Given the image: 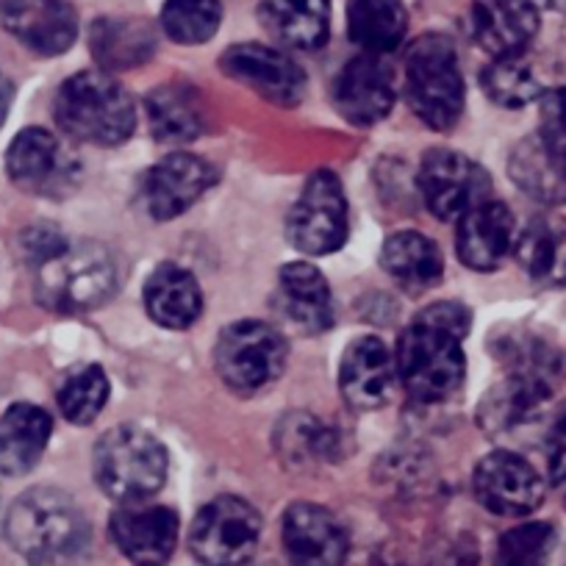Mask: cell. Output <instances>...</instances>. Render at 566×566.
Wrapping results in <instances>:
<instances>
[{
    "mask_svg": "<svg viewBox=\"0 0 566 566\" xmlns=\"http://www.w3.org/2000/svg\"><path fill=\"white\" fill-rule=\"evenodd\" d=\"M472 314L461 303H433L422 308L397 342V378L413 400L439 402L461 389L467 375L464 339Z\"/></svg>",
    "mask_w": 566,
    "mask_h": 566,
    "instance_id": "6da1fadb",
    "label": "cell"
},
{
    "mask_svg": "<svg viewBox=\"0 0 566 566\" xmlns=\"http://www.w3.org/2000/svg\"><path fill=\"white\" fill-rule=\"evenodd\" d=\"M7 538L34 566L67 564L90 544V522L62 489L40 486L14 500Z\"/></svg>",
    "mask_w": 566,
    "mask_h": 566,
    "instance_id": "7a4b0ae2",
    "label": "cell"
},
{
    "mask_svg": "<svg viewBox=\"0 0 566 566\" xmlns=\"http://www.w3.org/2000/svg\"><path fill=\"white\" fill-rule=\"evenodd\" d=\"M56 123L73 139L112 148L136 128V108L128 90L106 73H75L56 95Z\"/></svg>",
    "mask_w": 566,
    "mask_h": 566,
    "instance_id": "3957f363",
    "label": "cell"
},
{
    "mask_svg": "<svg viewBox=\"0 0 566 566\" xmlns=\"http://www.w3.org/2000/svg\"><path fill=\"white\" fill-rule=\"evenodd\" d=\"M117 286L112 253L97 242H64L36 264V301L56 314H84L103 306Z\"/></svg>",
    "mask_w": 566,
    "mask_h": 566,
    "instance_id": "277c9868",
    "label": "cell"
},
{
    "mask_svg": "<svg viewBox=\"0 0 566 566\" xmlns=\"http://www.w3.org/2000/svg\"><path fill=\"white\" fill-rule=\"evenodd\" d=\"M95 481L103 494L123 503L150 500L167 481L165 444L136 424L112 428L95 444Z\"/></svg>",
    "mask_w": 566,
    "mask_h": 566,
    "instance_id": "5b68a950",
    "label": "cell"
},
{
    "mask_svg": "<svg viewBox=\"0 0 566 566\" xmlns=\"http://www.w3.org/2000/svg\"><path fill=\"white\" fill-rule=\"evenodd\" d=\"M406 97L433 130H450L464 112V75L453 42L424 34L406 51Z\"/></svg>",
    "mask_w": 566,
    "mask_h": 566,
    "instance_id": "8992f818",
    "label": "cell"
},
{
    "mask_svg": "<svg viewBox=\"0 0 566 566\" xmlns=\"http://www.w3.org/2000/svg\"><path fill=\"white\" fill-rule=\"evenodd\" d=\"M214 367L228 389L253 395L286 367V342L272 325L242 319L228 325L214 345Z\"/></svg>",
    "mask_w": 566,
    "mask_h": 566,
    "instance_id": "52a82bcc",
    "label": "cell"
},
{
    "mask_svg": "<svg viewBox=\"0 0 566 566\" xmlns=\"http://www.w3.org/2000/svg\"><path fill=\"white\" fill-rule=\"evenodd\" d=\"M261 538V516L244 500L217 497L195 516L189 547L203 566H242L253 558Z\"/></svg>",
    "mask_w": 566,
    "mask_h": 566,
    "instance_id": "ba28073f",
    "label": "cell"
},
{
    "mask_svg": "<svg viewBox=\"0 0 566 566\" xmlns=\"http://www.w3.org/2000/svg\"><path fill=\"white\" fill-rule=\"evenodd\" d=\"M347 200L342 181L328 170L314 172L286 220L290 242L306 255H331L347 242Z\"/></svg>",
    "mask_w": 566,
    "mask_h": 566,
    "instance_id": "9c48e42d",
    "label": "cell"
},
{
    "mask_svg": "<svg viewBox=\"0 0 566 566\" xmlns=\"http://www.w3.org/2000/svg\"><path fill=\"white\" fill-rule=\"evenodd\" d=\"M7 172L23 192L64 198L81 181L78 156L45 128H25L7 150Z\"/></svg>",
    "mask_w": 566,
    "mask_h": 566,
    "instance_id": "30bf717a",
    "label": "cell"
},
{
    "mask_svg": "<svg viewBox=\"0 0 566 566\" xmlns=\"http://www.w3.org/2000/svg\"><path fill=\"white\" fill-rule=\"evenodd\" d=\"M419 192L439 220H459L478 203L489 200L492 181L486 170L464 154L433 148L419 165Z\"/></svg>",
    "mask_w": 566,
    "mask_h": 566,
    "instance_id": "8fae6325",
    "label": "cell"
},
{
    "mask_svg": "<svg viewBox=\"0 0 566 566\" xmlns=\"http://www.w3.org/2000/svg\"><path fill=\"white\" fill-rule=\"evenodd\" d=\"M220 67L226 70L228 78L250 86L275 106H297L306 95V73L301 64L259 42L228 48L220 59Z\"/></svg>",
    "mask_w": 566,
    "mask_h": 566,
    "instance_id": "7c38bea8",
    "label": "cell"
},
{
    "mask_svg": "<svg viewBox=\"0 0 566 566\" xmlns=\"http://www.w3.org/2000/svg\"><path fill=\"white\" fill-rule=\"evenodd\" d=\"M475 494L497 516H527L544 503V481L531 461L497 450L475 467Z\"/></svg>",
    "mask_w": 566,
    "mask_h": 566,
    "instance_id": "4fadbf2b",
    "label": "cell"
},
{
    "mask_svg": "<svg viewBox=\"0 0 566 566\" xmlns=\"http://www.w3.org/2000/svg\"><path fill=\"white\" fill-rule=\"evenodd\" d=\"M112 538L136 566H161L176 549L178 514L150 500L123 503L112 516Z\"/></svg>",
    "mask_w": 566,
    "mask_h": 566,
    "instance_id": "5bb4252c",
    "label": "cell"
},
{
    "mask_svg": "<svg viewBox=\"0 0 566 566\" xmlns=\"http://www.w3.org/2000/svg\"><path fill=\"white\" fill-rule=\"evenodd\" d=\"M281 542L292 566H342L347 555V533L328 509L295 503L281 522Z\"/></svg>",
    "mask_w": 566,
    "mask_h": 566,
    "instance_id": "9a60e30c",
    "label": "cell"
},
{
    "mask_svg": "<svg viewBox=\"0 0 566 566\" xmlns=\"http://www.w3.org/2000/svg\"><path fill=\"white\" fill-rule=\"evenodd\" d=\"M331 97L347 123L375 125L395 106V81L380 56L361 53L339 70Z\"/></svg>",
    "mask_w": 566,
    "mask_h": 566,
    "instance_id": "2e32d148",
    "label": "cell"
},
{
    "mask_svg": "<svg viewBox=\"0 0 566 566\" xmlns=\"http://www.w3.org/2000/svg\"><path fill=\"white\" fill-rule=\"evenodd\" d=\"M214 167L195 154H172L161 159L145 178V206L156 220H176L192 209L211 187Z\"/></svg>",
    "mask_w": 566,
    "mask_h": 566,
    "instance_id": "e0dca14e",
    "label": "cell"
},
{
    "mask_svg": "<svg viewBox=\"0 0 566 566\" xmlns=\"http://www.w3.org/2000/svg\"><path fill=\"white\" fill-rule=\"evenodd\" d=\"M397 367L389 347L378 336H358L342 356L339 389L356 411L384 408L395 395Z\"/></svg>",
    "mask_w": 566,
    "mask_h": 566,
    "instance_id": "ac0fdd59",
    "label": "cell"
},
{
    "mask_svg": "<svg viewBox=\"0 0 566 566\" xmlns=\"http://www.w3.org/2000/svg\"><path fill=\"white\" fill-rule=\"evenodd\" d=\"M3 25L40 56L70 51L78 36V18L67 0H9L3 7Z\"/></svg>",
    "mask_w": 566,
    "mask_h": 566,
    "instance_id": "d6986e66",
    "label": "cell"
},
{
    "mask_svg": "<svg viewBox=\"0 0 566 566\" xmlns=\"http://www.w3.org/2000/svg\"><path fill=\"white\" fill-rule=\"evenodd\" d=\"M516 220L509 206L483 200L475 209L459 217V233H455V250L461 264L478 272H492L509 259L514 250Z\"/></svg>",
    "mask_w": 566,
    "mask_h": 566,
    "instance_id": "ffe728a7",
    "label": "cell"
},
{
    "mask_svg": "<svg viewBox=\"0 0 566 566\" xmlns=\"http://www.w3.org/2000/svg\"><path fill=\"white\" fill-rule=\"evenodd\" d=\"M538 23L533 0H472V34L492 59L522 56Z\"/></svg>",
    "mask_w": 566,
    "mask_h": 566,
    "instance_id": "44dd1931",
    "label": "cell"
},
{
    "mask_svg": "<svg viewBox=\"0 0 566 566\" xmlns=\"http://www.w3.org/2000/svg\"><path fill=\"white\" fill-rule=\"evenodd\" d=\"M509 176L533 200L566 203V150L553 145L547 136H525L511 150Z\"/></svg>",
    "mask_w": 566,
    "mask_h": 566,
    "instance_id": "7402d4cb",
    "label": "cell"
},
{
    "mask_svg": "<svg viewBox=\"0 0 566 566\" xmlns=\"http://www.w3.org/2000/svg\"><path fill=\"white\" fill-rule=\"evenodd\" d=\"M53 433V419L34 402H14L0 417V472L25 475L40 464Z\"/></svg>",
    "mask_w": 566,
    "mask_h": 566,
    "instance_id": "603a6c76",
    "label": "cell"
},
{
    "mask_svg": "<svg viewBox=\"0 0 566 566\" xmlns=\"http://www.w3.org/2000/svg\"><path fill=\"white\" fill-rule=\"evenodd\" d=\"M266 34L295 51H317L331 34V0H259Z\"/></svg>",
    "mask_w": 566,
    "mask_h": 566,
    "instance_id": "cb8c5ba5",
    "label": "cell"
},
{
    "mask_svg": "<svg viewBox=\"0 0 566 566\" xmlns=\"http://www.w3.org/2000/svg\"><path fill=\"white\" fill-rule=\"evenodd\" d=\"M145 308L161 328L184 331L200 319L203 292L189 270L178 264H161L145 283Z\"/></svg>",
    "mask_w": 566,
    "mask_h": 566,
    "instance_id": "d4e9b609",
    "label": "cell"
},
{
    "mask_svg": "<svg viewBox=\"0 0 566 566\" xmlns=\"http://www.w3.org/2000/svg\"><path fill=\"white\" fill-rule=\"evenodd\" d=\"M281 306L306 334H323L334 325V297L317 266L292 261L281 270Z\"/></svg>",
    "mask_w": 566,
    "mask_h": 566,
    "instance_id": "484cf974",
    "label": "cell"
},
{
    "mask_svg": "<svg viewBox=\"0 0 566 566\" xmlns=\"http://www.w3.org/2000/svg\"><path fill=\"white\" fill-rule=\"evenodd\" d=\"M150 130L159 142H192L206 130V103L200 90L184 81L161 84L145 101Z\"/></svg>",
    "mask_w": 566,
    "mask_h": 566,
    "instance_id": "4316f807",
    "label": "cell"
},
{
    "mask_svg": "<svg viewBox=\"0 0 566 566\" xmlns=\"http://www.w3.org/2000/svg\"><path fill=\"white\" fill-rule=\"evenodd\" d=\"M380 264L408 292L433 290L444 272V261L437 244L413 231H402L386 239L384 250H380Z\"/></svg>",
    "mask_w": 566,
    "mask_h": 566,
    "instance_id": "83f0119b",
    "label": "cell"
},
{
    "mask_svg": "<svg viewBox=\"0 0 566 566\" xmlns=\"http://www.w3.org/2000/svg\"><path fill=\"white\" fill-rule=\"evenodd\" d=\"M92 53L106 73L139 67L156 51L154 25L145 20H97L90 36Z\"/></svg>",
    "mask_w": 566,
    "mask_h": 566,
    "instance_id": "f1b7e54d",
    "label": "cell"
},
{
    "mask_svg": "<svg viewBox=\"0 0 566 566\" xmlns=\"http://www.w3.org/2000/svg\"><path fill=\"white\" fill-rule=\"evenodd\" d=\"M408 31L402 0H350L347 34L364 53H389L400 48Z\"/></svg>",
    "mask_w": 566,
    "mask_h": 566,
    "instance_id": "f546056e",
    "label": "cell"
},
{
    "mask_svg": "<svg viewBox=\"0 0 566 566\" xmlns=\"http://www.w3.org/2000/svg\"><path fill=\"white\" fill-rule=\"evenodd\" d=\"M514 253L522 270L544 286H566V228L536 220L516 231Z\"/></svg>",
    "mask_w": 566,
    "mask_h": 566,
    "instance_id": "4dcf8cb0",
    "label": "cell"
},
{
    "mask_svg": "<svg viewBox=\"0 0 566 566\" xmlns=\"http://www.w3.org/2000/svg\"><path fill=\"white\" fill-rule=\"evenodd\" d=\"M481 86L489 101L503 108H522L542 97V84L522 56L494 59L481 73Z\"/></svg>",
    "mask_w": 566,
    "mask_h": 566,
    "instance_id": "1f68e13d",
    "label": "cell"
},
{
    "mask_svg": "<svg viewBox=\"0 0 566 566\" xmlns=\"http://www.w3.org/2000/svg\"><path fill=\"white\" fill-rule=\"evenodd\" d=\"M220 23V0H167L161 9V29L181 45H203L217 34Z\"/></svg>",
    "mask_w": 566,
    "mask_h": 566,
    "instance_id": "d6a6232c",
    "label": "cell"
},
{
    "mask_svg": "<svg viewBox=\"0 0 566 566\" xmlns=\"http://www.w3.org/2000/svg\"><path fill=\"white\" fill-rule=\"evenodd\" d=\"M64 417L75 424H90L97 419L108 400V375L97 364H86L64 378L56 395Z\"/></svg>",
    "mask_w": 566,
    "mask_h": 566,
    "instance_id": "836d02e7",
    "label": "cell"
},
{
    "mask_svg": "<svg viewBox=\"0 0 566 566\" xmlns=\"http://www.w3.org/2000/svg\"><path fill=\"white\" fill-rule=\"evenodd\" d=\"M555 549V531L547 522H525L503 533L494 566H547Z\"/></svg>",
    "mask_w": 566,
    "mask_h": 566,
    "instance_id": "e575fe53",
    "label": "cell"
},
{
    "mask_svg": "<svg viewBox=\"0 0 566 566\" xmlns=\"http://www.w3.org/2000/svg\"><path fill=\"white\" fill-rule=\"evenodd\" d=\"M538 114H542V130L553 145L566 150V86L542 92L538 97Z\"/></svg>",
    "mask_w": 566,
    "mask_h": 566,
    "instance_id": "d590c367",
    "label": "cell"
},
{
    "mask_svg": "<svg viewBox=\"0 0 566 566\" xmlns=\"http://www.w3.org/2000/svg\"><path fill=\"white\" fill-rule=\"evenodd\" d=\"M564 439V437H560ZM549 472H553L555 483H566V439L553 450V461H549Z\"/></svg>",
    "mask_w": 566,
    "mask_h": 566,
    "instance_id": "8d00e7d4",
    "label": "cell"
},
{
    "mask_svg": "<svg viewBox=\"0 0 566 566\" xmlns=\"http://www.w3.org/2000/svg\"><path fill=\"white\" fill-rule=\"evenodd\" d=\"M12 97H14L12 81H9L7 75L0 73V125H3V119H7L9 108H12Z\"/></svg>",
    "mask_w": 566,
    "mask_h": 566,
    "instance_id": "74e56055",
    "label": "cell"
},
{
    "mask_svg": "<svg viewBox=\"0 0 566 566\" xmlns=\"http://www.w3.org/2000/svg\"><path fill=\"white\" fill-rule=\"evenodd\" d=\"M558 433L566 439V402L560 406V411H558Z\"/></svg>",
    "mask_w": 566,
    "mask_h": 566,
    "instance_id": "f35d334b",
    "label": "cell"
},
{
    "mask_svg": "<svg viewBox=\"0 0 566 566\" xmlns=\"http://www.w3.org/2000/svg\"><path fill=\"white\" fill-rule=\"evenodd\" d=\"M45 566H67V564H45Z\"/></svg>",
    "mask_w": 566,
    "mask_h": 566,
    "instance_id": "ab89813d",
    "label": "cell"
}]
</instances>
